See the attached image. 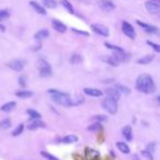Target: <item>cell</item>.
I'll return each mask as SVG.
<instances>
[{"instance_id":"obj_1","label":"cell","mask_w":160,"mask_h":160,"mask_svg":"<svg viewBox=\"0 0 160 160\" xmlns=\"http://www.w3.org/2000/svg\"><path fill=\"white\" fill-rule=\"evenodd\" d=\"M136 89L139 92L143 93H154L156 91V84L154 82V79L149 75H140L136 80Z\"/></svg>"},{"instance_id":"obj_2","label":"cell","mask_w":160,"mask_h":160,"mask_svg":"<svg viewBox=\"0 0 160 160\" xmlns=\"http://www.w3.org/2000/svg\"><path fill=\"white\" fill-rule=\"evenodd\" d=\"M48 93L52 94V99L55 103L62 106H72V97L68 93L60 92L58 90H54V89H50Z\"/></svg>"},{"instance_id":"obj_3","label":"cell","mask_w":160,"mask_h":160,"mask_svg":"<svg viewBox=\"0 0 160 160\" xmlns=\"http://www.w3.org/2000/svg\"><path fill=\"white\" fill-rule=\"evenodd\" d=\"M102 106L110 114H115L118 112V101H115V100H113V99H111L109 97H106V99L103 100Z\"/></svg>"},{"instance_id":"obj_4","label":"cell","mask_w":160,"mask_h":160,"mask_svg":"<svg viewBox=\"0 0 160 160\" xmlns=\"http://www.w3.org/2000/svg\"><path fill=\"white\" fill-rule=\"evenodd\" d=\"M38 68L40 70L41 77H50L52 75V67L51 65L44 59H40L38 62Z\"/></svg>"},{"instance_id":"obj_5","label":"cell","mask_w":160,"mask_h":160,"mask_svg":"<svg viewBox=\"0 0 160 160\" xmlns=\"http://www.w3.org/2000/svg\"><path fill=\"white\" fill-rule=\"evenodd\" d=\"M8 66L16 72H22L25 66V62L23 59H13L8 64Z\"/></svg>"},{"instance_id":"obj_6","label":"cell","mask_w":160,"mask_h":160,"mask_svg":"<svg viewBox=\"0 0 160 160\" xmlns=\"http://www.w3.org/2000/svg\"><path fill=\"white\" fill-rule=\"evenodd\" d=\"M122 31L123 33L130 38H135V30L133 28L131 23H128L127 21L122 22Z\"/></svg>"},{"instance_id":"obj_7","label":"cell","mask_w":160,"mask_h":160,"mask_svg":"<svg viewBox=\"0 0 160 160\" xmlns=\"http://www.w3.org/2000/svg\"><path fill=\"white\" fill-rule=\"evenodd\" d=\"M91 29L94 33L99 34V35H101V36H109L110 35V32H109V29L106 28L105 25H103V24H92L91 25Z\"/></svg>"},{"instance_id":"obj_8","label":"cell","mask_w":160,"mask_h":160,"mask_svg":"<svg viewBox=\"0 0 160 160\" xmlns=\"http://www.w3.org/2000/svg\"><path fill=\"white\" fill-rule=\"evenodd\" d=\"M98 4L101 8V10L105 11V12H111L115 9V4L111 0H99Z\"/></svg>"},{"instance_id":"obj_9","label":"cell","mask_w":160,"mask_h":160,"mask_svg":"<svg viewBox=\"0 0 160 160\" xmlns=\"http://www.w3.org/2000/svg\"><path fill=\"white\" fill-rule=\"evenodd\" d=\"M145 7H146L148 12L152 13V14H157L160 10L159 4H157V2H155V1H152V0L146 1V2H145Z\"/></svg>"},{"instance_id":"obj_10","label":"cell","mask_w":160,"mask_h":160,"mask_svg":"<svg viewBox=\"0 0 160 160\" xmlns=\"http://www.w3.org/2000/svg\"><path fill=\"white\" fill-rule=\"evenodd\" d=\"M137 24H138L139 26H142V28L149 34H156L157 32H158V28L155 25L146 24V23H144V22H142V21H137Z\"/></svg>"},{"instance_id":"obj_11","label":"cell","mask_w":160,"mask_h":160,"mask_svg":"<svg viewBox=\"0 0 160 160\" xmlns=\"http://www.w3.org/2000/svg\"><path fill=\"white\" fill-rule=\"evenodd\" d=\"M52 25L54 28L55 31H57L58 33H64V32H66V30H67V26L64 24L63 22L58 21V20H52Z\"/></svg>"},{"instance_id":"obj_12","label":"cell","mask_w":160,"mask_h":160,"mask_svg":"<svg viewBox=\"0 0 160 160\" xmlns=\"http://www.w3.org/2000/svg\"><path fill=\"white\" fill-rule=\"evenodd\" d=\"M45 127H46V124L43 121H41L40 118H38V120L33 121L32 123H30L28 128L30 131H34V130H38V128H45Z\"/></svg>"},{"instance_id":"obj_13","label":"cell","mask_w":160,"mask_h":160,"mask_svg":"<svg viewBox=\"0 0 160 160\" xmlns=\"http://www.w3.org/2000/svg\"><path fill=\"white\" fill-rule=\"evenodd\" d=\"M105 94L109 98L115 100V101H118V100H120V97H121V93L118 92L115 88H108L105 90Z\"/></svg>"},{"instance_id":"obj_14","label":"cell","mask_w":160,"mask_h":160,"mask_svg":"<svg viewBox=\"0 0 160 160\" xmlns=\"http://www.w3.org/2000/svg\"><path fill=\"white\" fill-rule=\"evenodd\" d=\"M84 92L86 94L90 96V97H101L102 94H103V91L96 88H84Z\"/></svg>"},{"instance_id":"obj_15","label":"cell","mask_w":160,"mask_h":160,"mask_svg":"<svg viewBox=\"0 0 160 160\" xmlns=\"http://www.w3.org/2000/svg\"><path fill=\"white\" fill-rule=\"evenodd\" d=\"M77 140H78V137H77L76 135H66L65 137L59 139L58 142L63 144H72V143H76Z\"/></svg>"},{"instance_id":"obj_16","label":"cell","mask_w":160,"mask_h":160,"mask_svg":"<svg viewBox=\"0 0 160 160\" xmlns=\"http://www.w3.org/2000/svg\"><path fill=\"white\" fill-rule=\"evenodd\" d=\"M30 4L32 6V8H33L38 13L42 14V16H45V14H46V10H45V8H43L42 6H41L40 4H38L36 1H31Z\"/></svg>"},{"instance_id":"obj_17","label":"cell","mask_w":160,"mask_h":160,"mask_svg":"<svg viewBox=\"0 0 160 160\" xmlns=\"http://www.w3.org/2000/svg\"><path fill=\"white\" fill-rule=\"evenodd\" d=\"M154 59H155L154 55H146L142 58H139L137 60V64H139V65H148L149 63H152Z\"/></svg>"},{"instance_id":"obj_18","label":"cell","mask_w":160,"mask_h":160,"mask_svg":"<svg viewBox=\"0 0 160 160\" xmlns=\"http://www.w3.org/2000/svg\"><path fill=\"white\" fill-rule=\"evenodd\" d=\"M84 102V97L81 94H77L76 97L72 98V106H77Z\"/></svg>"},{"instance_id":"obj_19","label":"cell","mask_w":160,"mask_h":160,"mask_svg":"<svg viewBox=\"0 0 160 160\" xmlns=\"http://www.w3.org/2000/svg\"><path fill=\"white\" fill-rule=\"evenodd\" d=\"M50 36V32L47 31V30L43 29V30H40L38 32H36L35 33V35H34V38H36V40H44V38H46Z\"/></svg>"},{"instance_id":"obj_20","label":"cell","mask_w":160,"mask_h":160,"mask_svg":"<svg viewBox=\"0 0 160 160\" xmlns=\"http://www.w3.org/2000/svg\"><path fill=\"white\" fill-rule=\"evenodd\" d=\"M122 133H123V136L125 137L126 140L130 142V140L133 139V134H132V127L131 126H125L122 130Z\"/></svg>"},{"instance_id":"obj_21","label":"cell","mask_w":160,"mask_h":160,"mask_svg":"<svg viewBox=\"0 0 160 160\" xmlns=\"http://www.w3.org/2000/svg\"><path fill=\"white\" fill-rule=\"evenodd\" d=\"M116 147L123 154H130V147L127 146V144L123 143V142H118V143H116Z\"/></svg>"},{"instance_id":"obj_22","label":"cell","mask_w":160,"mask_h":160,"mask_svg":"<svg viewBox=\"0 0 160 160\" xmlns=\"http://www.w3.org/2000/svg\"><path fill=\"white\" fill-rule=\"evenodd\" d=\"M16 96L19 98H30L33 96V92L29 91V90H20V91L16 92Z\"/></svg>"},{"instance_id":"obj_23","label":"cell","mask_w":160,"mask_h":160,"mask_svg":"<svg viewBox=\"0 0 160 160\" xmlns=\"http://www.w3.org/2000/svg\"><path fill=\"white\" fill-rule=\"evenodd\" d=\"M14 106H16V102L12 101V102H8V103H6L4 105L1 106V111H4V112H10L11 110L14 109Z\"/></svg>"},{"instance_id":"obj_24","label":"cell","mask_w":160,"mask_h":160,"mask_svg":"<svg viewBox=\"0 0 160 160\" xmlns=\"http://www.w3.org/2000/svg\"><path fill=\"white\" fill-rule=\"evenodd\" d=\"M60 4H63V7L67 10L69 13H74V7L68 0H60Z\"/></svg>"},{"instance_id":"obj_25","label":"cell","mask_w":160,"mask_h":160,"mask_svg":"<svg viewBox=\"0 0 160 160\" xmlns=\"http://www.w3.org/2000/svg\"><path fill=\"white\" fill-rule=\"evenodd\" d=\"M115 89H116L120 93H124V94H130V93H131L130 88H127L125 86H122V84H116V86H115Z\"/></svg>"},{"instance_id":"obj_26","label":"cell","mask_w":160,"mask_h":160,"mask_svg":"<svg viewBox=\"0 0 160 160\" xmlns=\"http://www.w3.org/2000/svg\"><path fill=\"white\" fill-rule=\"evenodd\" d=\"M43 4H44L46 8L54 9V8H56L57 2H56V0H43Z\"/></svg>"},{"instance_id":"obj_27","label":"cell","mask_w":160,"mask_h":160,"mask_svg":"<svg viewBox=\"0 0 160 160\" xmlns=\"http://www.w3.org/2000/svg\"><path fill=\"white\" fill-rule=\"evenodd\" d=\"M69 62H70L72 65H76V64L82 62V57L78 54H74V55H72V57H70V59H69Z\"/></svg>"},{"instance_id":"obj_28","label":"cell","mask_w":160,"mask_h":160,"mask_svg":"<svg viewBox=\"0 0 160 160\" xmlns=\"http://www.w3.org/2000/svg\"><path fill=\"white\" fill-rule=\"evenodd\" d=\"M26 113L29 114V115L32 118H35V120H38V118H41V114L38 113V111H35V110H33V109L26 110Z\"/></svg>"},{"instance_id":"obj_29","label":"cell","mask_w":160,"mask_h":160,"mask_svg":"<svg viewBox=\"0 0 160 160\" xmlns=\"http://www.w3.org/2000/svg\"><path fill=\"white\" fill-rule=\"evenodd\" d=\"M10 126H11V121L9 118H4L0 122V128H2V130H7Z\"/></svg>"},{"instance_id":"obj_30","label":"cell","mask_w":160,"mask_h":160,"mask_svg":"<svg viewBox=\"0 0 160 160\" xmlns=\"http://www.w3.org/2000/svg\"><path fill=\"white\" fill-rule=\"evenodd\" d=\"M102 59H103L104 62H106L108 64H110L111 66H113V67H115V66H118V62H116V60H115L112 56H109V57H103Z\"/></svg>"},{"instance_id":"obj_31","label":"cell","mask_w":160,"mask_h":160,"mask_svg":"<svg viewBox=\"0 0 160 160\" xmlns=\"http://www.w3.org/2000/svg\"><path fill=\"white\" fill-rule=\"evenodd\" d=\"M23 131H24V125H23V124H20V125L12 132V136H19L20 134L23 133Z\"/></svg>"},{"instance_id":"obj_32","label":"cell","mask_w":160,"mask_h":160,"mask_svg":"<svg viewBox=\"0 0 160 160\" xmlns=\"http://www.w3.org/2000/svg\"><path fill=\"white\" fill-rule=\"evenodd\" d=\"M41 155H42L44 158H46L47 160H59L57 157L53 156V155H51L50 152H41Z\"/></svg>"},{"instance_id":"obj_33","label":"cell","mask_w":160,"mask_h":160,"mask_svg":"<svg viewBox=\"0 0 160 160\" xmlns=\"http://www.w3.org/2000/svg\"><path fill=\"white\" fill-rule=\"evenodd\" d=\"M101 128H102V126H101V123H99V122L94 123L93 125H90V126L88 127V130H89V131H100Z\"/></svg>"},{"instance_id":"obj_34","label":"cell","mask_w":160,"mask_h":160,"mask_svg":"<svg viewBox=\"0 0 160 160\" xmlns=\"http://www.w3.org/2000/svg\"><path fill=\"white\" fill-rule=\"evenodd\" d=\"M104 45H105L108 48H110V50H113V51H118V52H122L123 51L121 47L115 46V45H112V44H110V43H104Z\"/></svg>"},{"instance_id":"obj_35","label":"cell","mask_w":160,"mask_h":160,"mask_svg":"<svg viewBox=\"0 0 160 160\" xmlns=\"http://www.w3.org/2000/svg\"><path fill=\"white\" fill-rule=\"evenodd\" d=\"M147 44L149 45V46H152V48H154V50L157 52V53H159V52H160V46L158 45V44L152 42V41H147Z\"/></svg>"},{"instance_id":"obj_36","label":"cell","mask_w":160,"mask_h":160,"mask_svg":"<svg viewBox=\"0 0 160 160\" xmlns=\"http://www.w3.org/2000/svg\"><path fill=\"white\" fill-rule=\"evenodd\" d=\"M140 152H142L143 157H145L147 160H154V157H152V155L149 152H147V150H142Z\"/></svg>"},{"instance_id":"obj_37","label":"cell","mask_w":160,"mask_h":160,"mask_svg":"<svg viewBox=\"0 0 160 160\" xmlns=\"http://www.w3.org/2000/svg\"><path fill=\"white\" fill-rule=\"evenodd\" d=\"M8 18H9V12L7 10H1V11H0V21L6 20V19H8Z\"/></svg>"},{"instance_id":"obj_38","label":"cell","mask_w":160,"mask_h":160,"mask_svg":"<svg viewBox=\"0 0 160 160\" xmlns=\"http://www.w3.org/2000/svg\"><path fill=\"white\" fill-rule=\"evenodd\" d=\"M155 149H156V144L152 143V144H149L147 146V152H149L150 154H152V152H155Z\"/></svg>"},{"instance_id":"obj_39","label":"cell","mask_w":160,"mask_h":160,"mask_svg":"<svg viewBox=\"0 0 160 160\" xmlns=\"http://www.w3.org/2000/svg\"><path fill=\"white\" fill-rule=\"evenodd\" d=\"M93 120H96V121H98V122H104V121H106V116H104V115H97V116H94L93 118Z\"/></svg>"},{"instance_id":"obj_40","label":"cell","mask_w":160,"mask_h":160,"mask_svg":"<svg viewBox=\"0 0 160 160\" xmlns=\"http://www.w3.org/2000/svg\"><path fill=\"white\" fill-rule=\"evenodd\" d=\"M72 31H74L75 33L81 34V35H84V36H89L88 32H84V31H78V30H76V29H72Z\"/></svg>"},{"instance_id":"obj_41","label":"cell","mask_w":160,"mask_h":160,"mask_svg":"<svg viewBox=\"0 0 160 160\" xmlns=\"http://www.w3.org/2000/svg\"><path fill=\"white\" fill-rule=\"evenodd\" d=\"M19 81H20V84H21L22 87H25V77L22 76L20 79H19Z\"/></svg>"},{"instance_id":"obj_42","label":"cell","mask_w":160,"mask_h":160,"mask_svg":"<svg viewBox=\"0 0 160 160\" xmlns=\"http://www.w3.org/2000/svg\"><path fill=\"white\" fill-rule=\"evenodd\" d=\"M133 160H139L138 156H137V155H134V157H133Z\"/></svg>"},{"instance_id":"obj_43","label":"cell","mask_w":160,"mask_h":160,"mask_svg":"<svg viewBox=\"0 0 160 160\" xmlns=\"http://www.w3.org/2000/svg\"><path fill=\"white\" fill-rule=\"evenodd\" d=\"M0 30H1V31H4V25H0Z\"/></svg>"},{"instance_id":"obj_44","label":"cell","mask_w":160,"mask_h":160,"mask_svg":"<svg viewBox=\"0 0 160 160\" xmlns=\"http://www.w3.org/2000/svg\"><path fill=\"white\" fill-rule=\"evenodd\" d=\"M152 1H155V2H157V4H159V0H152Z\"/></svg>"}]
</instances>
